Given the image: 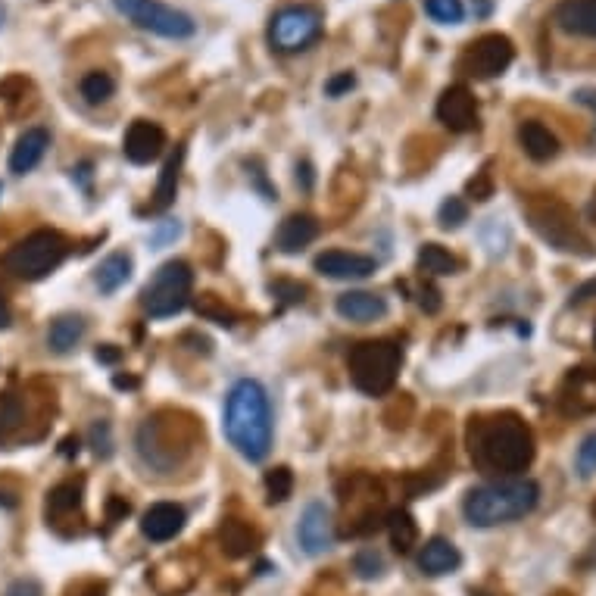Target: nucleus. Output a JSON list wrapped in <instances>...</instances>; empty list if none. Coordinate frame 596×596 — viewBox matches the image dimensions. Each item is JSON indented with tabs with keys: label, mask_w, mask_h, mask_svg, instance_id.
Listing matches in <instances>:
<instances>
[{
	"label": "nucleus",
	"mask_w": 596,
	"mask_h": 596,
	"mask_svg": "<svg viewBox=\"0 0 596 596\" xmlns=\"http://www.w3.org/2000/svg\"><path fill=\"white\" fill-rule=\"evenodd\" d=\"M297 540L306 556H322L331 550L334 543V522H331V509L325 503H306L300 522H297Z\"/></svg>",
	"instance_id": "12"
},
{
	"label": "nucleus",
	"mask_w": 596,
	"mask_h": 596,
	"mask_svg": "<svg viewBox=\"0 0 596 596\" xmlns=\"http://www.w3.org/2000/svg\"><path fill=\"white\" fill-rule=\"evenodd\" d=\"M322 32H325L322 10L309 7V4L281 7L269 19V44H272L275 54H281V57L303 54V50H309L322 38Z\"/></svg>",
	"instance_id": "9"
},
{
	"label": "nucleus",
	"mask_w": 596,
	"mask_h": 596,
	"mask_svg": "<svg viewBox=\"0 0 596 596\" xmlns=\"http://www.w3.org/2000/svg\"><path fill=\"white\" fill-rule=\"evenodd\" d=\"M72 178H79V181H82V188L88 191V188H91V163L75 166V169H72Z\"/></svg>",
	"instance_id": "50"
},
{
	"label": "nucleus",
	"mask_w": 596,
	"mask_h": 596,
	"mask_svg": "<svg viewBox=\"0 0 596 596\" xmlns=\"http://www.w3.org/2000/svg\"><path fill=\"white\" fill-rule=\"evenodd\" d=\"M403 366V350L397 341H359L347 353V372L356 391L366 397H384L397 384Z\"/></svg>",
	"instance_id": "5"
},
{
	"label": "nucleus",
	"mask_w": 596,
	"mask_h": 596,
	"mask_svg": "<svg viewBox=\"0 0 596 596\" xmlns=\"http://www.w3.org/2000/svg\"><path fill=\"white\" fill-rule=\"evenodd\" d=\"M63 453H66V456L79 453V437H66V440H63Z\"/></svg>",
	"instance_id": "55"
},
{
	"label": "nucleus",
	"mask_w": 596,
	"mask_h": 596,
	"mask_svg": "<svg viewBox=\"0 0 596 596\" xmlns=\"http://www.w3.org/2000/svg\"><path fill=\"white\" fill-rule=\"evenodd\" d=\"M356 88V75L353 72H338V75H331V79L325 82V94L328 97H344Z\"/></svg>",
	"instance_id": "42"
},
{
	"label": "nucleus",
	"mask_w": 596,
	"mask_h": 596,
	"mask_svg": "<svg viewBox=\"0 0 596 596\" xmlns=\"http://www.w3.org/2000/svg\"><path fill=\"white\" fill-rule=\"evenodd\" d=\"M578 475L581 478H590V475H596V434H590V437H584V444L578 447Z\"/></svg>",
	"instance_id": "40"
},
{
	"label": "nucleus",
	"mask_w": 596,
	"mask_h": 596,
	"mask_svg": "<svg viewBox=\"0 0 596 596\" xmlns=\"http://www.w3.org/2000/svg\"><path fill=\"white\" fill-rule=\"evenodd\" d=\"M590 294H596V281H590V284H584V288H578V291L572 294V303H581V300H587Z\"/></svg>",
	"instance_id": "53"
},
{
	"label": "nucleus",
	"mask_w": 596,
	"mask_h": 596,
	"mask_svg": "<svg viewBox=\"0 0 596 596\" xmlns=\"http://www.w3.org/2000/svg\"><path fill=\"white\" fill-rule=\"evenodd\" d=\"M419 306L425 309V313H437V309H440V291L434 288V284H422V291H419Z\"/></svg>",
	"instance_id": "45"
},
{
	"label": "nucleus",
	"mask_w": 596,
	"mask_h": 596,
	"mask_svg": "<svg viewBox=\"0 0 596 596\" xmlns=\"http://www.w3.org/2000/svg\"><path fill=\"white\" fill-rule=\"evenodd\" d=\"M225 437L247 462H263L272 450V403L256 378H241L225 400Z\"/></svg>",
	"instance_id": "2"
},
{
	"label": "nucleus",
	"mask_w": 596,
	"mask_h": 596,
	"mask_svg": "<svg viewBox=\"0 0 596 596\" xmlns=\"http://www.w3.org/2000/svg\"><path fill=\"white\" fill-rule=\"evenodd\" d=\"M113 384L119 387V391H135V387H138V378H132V375H116V378H113Z\"/></svg>",
	"instance_id": "51"
},
{
	"label": "nucleus",
	"mask_w": 596,
	"mask_h": 596,
	"mask_svg": "<svg viewBox=\"0 0 596 596\" xmlns=\"http://www.w3.org/2000/svg\"><path fill=\"white\" fill-rule=\"evenodd\" d=\"M166 147V132L150 119H135L128 125V132L122 138V153L128 163L135 166H147L153 160H160V153Z\"/></svg>",
	"instance_id": "13"
},
{
	"label": "nucleus",
	"mask_w": 596,
	"mask_h": 596,
	"mask_svg": "<svg viewBox=\"0 0 596 596\" xmlns=\"http://www.w3.org/2000/svg\"><path fill=\"white\" fill-rule=\"evenodd\" d=\"M269 291H272V297H278L281 303H288V306H297V303H303V300H306V284H300V281H288V278L272 281V284H269Z\"/></svg>",
	"instance_id": "38"
},
{
	"label": "nucleus",
	"mask_w": 596,
	"mask_h": 596,
	"mask_svg": "<svg viewBox=\"0 0 596 596\" xmlns=\"http://www.w3.org/2000/svg\"><path fill=\"white\" fill-rule=\"evenodd\" d=\"M575 100H578V103H587V107H593V110H596V91H593V88H581V91H575Z\"/></svg>",
	"instance_id": "52"
},
{
	"label": "nucleus",
	"mask_w": 596,
	"mask_h": 596,
	"mask_svg": "<svg viewBox=\"0 0 596 596\" xmlns=\"http://www.w3.org/2000/svg\"><path fill=\"white\" fill-rule=\"evenodd\" d=\"M82 509V481H63L47 494V522L60 525L63 518Z\"/></svg>",
	"instance_id": "25"
},
{
	"label": "nucleus",
	"mask_w": 596,
	"mask_h": 596,
	"mask_svg": "<svg viewBox=\"0 0 596 596\" xmlns=\"http://www.w3.org/2000/svg\"><path fill=\"white\" fill-rule=\"evenodd\" d=\"M319 238V222L313 216H306V213H294L288 216L278 231H275V247L281 253H300L306 244H313Z\"/></svg>",
	"instance_id": "21"
},
{
	"label": "nucleus",
	"mask_w": 596,
	"mask_h": 596,
	"mask_svg": "<svg viewBox=\"0 0 596 596\" xmlns=\"http://www.w3.org/2000/svg\"><path fill=\"white\" fill-rule=\"evenodd\" d=\"M10 322H13V313H10V306L4 303V297H0V331L10 328Z\"/></svg>",
	"instance_id": "54"
},
{
	"label": "nucleus",
	"mask_w": 596,
	"mask_h": 596,
	"mask_svg": "<svg viewBox=\"0 0 596 596\" xmlns=\"http://www.w3.org/2000/svg\"><path fill=\"white\" fill-rule=\"evenodd\" d=\"M4 22H7V7L0 4V29H4Z\"/></svg>",
	"instance_id": "56"
},
{
	"label": "nucleus",
	"mask_w": 596,
	"mask_h": 596,
	"mask_svg": "<svg viewBox=\"0 0 596 596\" xmlns=\"http://www.w3.org/2000/svg\"><path fill=\"white\" fill-rule=\"evenodd\" d=\"M419 572L428 575V578H444V575H453L456 568L462 565V556L459 550L453 547V540L447 537H431L425 547L419 550Z\"/></svg>",
	"instance_id": "18"
},
{
	"label": "nucleus",
	"mask_w": 596,
	"mask_h": 596,
	"mask_svg": "<svg viewBox=\"0 0 596 596\" xmlns=\"http://www.w3.org/2000/svg\"><path fill=\"white\" fill-rule=\"evenodd\" d=\"M66 596H107V584L103 581H79L66 590Z\"/></svg>",
	"instance_id": "44"
},
{
	"label": "nucleus",
	"mask_w": 596,
	"mask_h": 596,
	"mask_svg": "<svg viewBox=\"0 0 596 596\" xmlns=\"http://www.w3.org/2000/svg\"><path fill=\"white\" fill-rule=\"evenodd\" d=\"M194 309H197V316L200 319H206V322H216V325H222V328H231L238 322V316H235V309H231L222 297H216V294H200L197 297V303H194Z\"/></svg>",
	"instance_id": "30"
},
{
	"label": "nucleus",
	"mask_w": 596,
	"mask_h": 596,
	"mask_svg": "<svg viewBox=\"0 0 596 596\" xmlns=\"http://www.w3.org/2000/svg\"><path fill=\"white\" fill-rule=\"evenodd\" d=\"M66 253H69V241L60 231L41 228V231H32L29 238H22L19 244H13L7 256L0 259V269L19 281H41L54 269H60Z\"/></svg>",
	"instance_id": "7"
},
{
	"label": "nucleus",
	"mask_w": 596,
	"mask_h": 596,
	"mask_svg": "<svg viewBox=\"0 0 596 596\" xmlns=\"http://www.w3.org/2000/svg\"><path fill=\"white\" fill-rule=\"evenodd\" d=\"M178 235H181V225H178V219L157 222V228L150 231V247H153V250H163V247H169V244H172Z\"/></svg>",
	"instance_id": "39"
},
{
	"label": "nucleus",
	"mask_w": 596,
	"mask_h": 596,
	"mask_svg": "<svg viewBox=\"0 0 596 596\" xmlns=\"http://www.w3.org/2000/svg\"><path fill=\"white\" fill-rule=\"evenodd\" d=\"M540 503V487L531 478H497L472 487L462 500V512L475 528L512 525L525 518Z\"/></svg>",
	"instance_id": "3"
},
{
	"label": "nucleus",
	"mask_w": 596,
	"mask_h": 596,
	"mask_svg": "<svg viewBox=\"0 0 596 596\" xmlns=\"http://www.w3.org/2000/svg\"><path fill=\"white\" fill-rule=\"evenodd\" d=\"M313 181H316L313 166H309L306 160H303V163H297V185H300L303 191H313Z\"/></svg>",
	"instance_id": "47"
},
{
	"label": "nucleus",
	"mask_w": 596,
	"mask_h": 596,
	"mask_svg": "<svg viewBox=\"0 0 596 596\" xmlns=\"http://www.w3.org/2000/svg\"><path fill=\"white\" fill-rule=\"evenodd\" d=\"M50 147V132L41 125H32V128H25V132L16 138L13 144V153H10V172L16 175H25V172H32L41 160H44V153Z\"/></svg>",
	"instance_id": "17"
},
{
	"label": "nucleus",
	"mask_w": 596,
	"mask_h": 596,
	"mask_svg": "<svg viewBox=\"0 0 596 596\" xmlns=\"http://www.w3.org/2000/svg\"><path fill=\"white\" fill-rule=\"evenodd\" d=\"M387 534H391V547L400 556L412 553V547L419 543V525H416V518H412L406 509L387 512Z\"/></svg>",
	"instance_id": "28"
},
{
	"label": "nucleus",
	"mask_w": 596,
	"mask_h": 596,
	"mask_svg": "<svg viewBox=\"0 0 596 596\" xmlns=\"http://www.w3.org/2000/svg\"><path fill=\"white\" fill-rule=\"evenodd\" d=\"M353 572H356L362 581L381 578V572H384V559H381L375 550H359V553L353 556Z\"/></svg>",
	"instance_id": "37"
},
{
	"label": "nucleus",
	"mask_w": 596,
	"mask_h": 596,
	"mask_svg": "<svg viewBox=\"0 0 596 596\" xmlns=\"http://www.w3.org/2000/svg\"><path fill=\"white\" fill-rule=\"evenodd\" d=\"M79 91H82V97L88 100V103H107L113 94H116V79L110 72H100V69H94V72H88L85 79H82V85H79Z\"/></svg>",
	"instance_id": "32"
},
{
	"label": "nucleus",
	"mask_w": 596,
	"mask_h": 596,
	"mask_svg": "<svg viewBox=\"0 0 596 596\" xmlns=\"http://www.w3.org/2000/svg\"><path fill=\"white\" fill-rule=\"evenodd\" d=\"M425 16L440 22V25H459L465 16L462 0H425Z\"/></svg>",
	"instance_id": "34"
},
{
	"label": "nucleus",
	"mask_w": 596,
	"mask_h": 596,
	"mask_svg": "<svg viewBox=\"0 0 596 596\" xmlns=\"http://www.w3.org/2000/svg\"><path fill=\"white\" fill-rule=\"evenodd\" d=\"M437 119L444 122L450 132H472L478 128V100L465 85H450L437 97Z\"/></svg>",
	"instance_id": "14"
},
{
	"label": "nucleus",
	"mask_w": 596,
	"mask_h": 596,
	"mask_svg": "<svg viewBox=\"0 0 596 596\" xmlns=\"http://www.w3.org/2000/svg\"><path fill=\"white\" fill-rule=\"evenodd\" d=\"M219 547L231 559H244L259 547V531L241 518H225L219 525Z\"/></svg>",
	"instance_id": "23"
},
{
	"label": "nucleus",
	"mask_w": 596,
	"mask_h": 596,
	"mask_svg": "<svg viewBox=\"0 0 596 596\" xmlns=\"http://www.w3.org/2000/svg\"><path fill=\"white\" fill-rule=\"evenodd\" d=\"M25 419V403L16 394H0V444L10 440Z\"/></svg>",
	"instance_id": "31"
},
{
	"label": "nucleus",
	"mask_w": 596,
	"mask_h": 596,
	"mask_svg": "<svg viewBox=\"0 0 596 596\" xmlns=\"http://www.w3.org/2000/svg\"><path fill=\"white\" fill-rule=\"evenodd\" d=\"M191 288H194V272L185 259H169L163 263L153 278L144 284L141 291V306L144 313L153 319H169L175 313L188 306L191 300Z\"/></svg>",
	"instance_id": "8"
},
{
	"label": "nucleus",
	"mask_w": 596,
	"mask_h": 596,
	"mask_svg": "<svg viewBox=\"0 0 596 596\" xmlns=\"http://www.w3.org/2000/svg\"><path fill=\"white\" fill-rule=\"evenodd\" d=\"M316 272L334 281H362L375 275V259L362 253H347V250H325L316 256Z\"/></svg>",
	"instance_id": "15"
},
{
	"label": "nucleus",
	"mask_w": 596,
	"mask_h": 596,
	"mask_svg": "<svg viewBox=\"0 0 596 596\" xmlns=\"http://www.w3.org/2000/svg\"><path fill=\"white\" fill-rule=\"evenodd\" d=\"M465 444L481 472L515 475L534 462V434L518 412L475 416L465 431Z\"/></svg>",
	"instance_id": "1"
},
{
	"label": "nucleus",
	"mask_w": 596,
	"mask_h": 596,
	"mask_svg": "<svg viewBox=\"0 0 596 596\" xmlns=\"http://www.w3.org/2000/svg\"><path fill=\"white\" fill-rule=\"evenodd\" d=\"M4 596H44L41 593V584L38 581H32V578H19V581H13L10 587H7V593Z\"/></svg>",
	"instance_id": "43"
},
{
	"label": "nucleus",
	"mask_w": 596,
	"mask_h": 596,
	"mask_svg": "<svg viewBox=\"0 0 596 596\" xmlns=\"http://www.w3.org/2000/svg\"><path fill=\"white\" fill-rule=\"evenodd\" d=\"M553 19L565 35L596 38V0H562Z\"/></svg>",
	"instance_id": "19"
},
{
	"label": "nucleus",
	"mask_w": 596,
	"mask_h": 596,
	"mask_svg": "<svg viewBox=\"0 0 596 596\" xmlns=\"http://www.w3.org/2000/svg\"><path fill=\"white\" fill-rule=\"evenodd\" d=\"M185 522H188V515L178 503H153L141 518V534L153 543H166L175 534H181Z\"/></svg>",
	"instance_id": "16"
},
{
	"label": "nucleus",
	"mask_w": 596,
	"mask_h": 596,
	"mask_svg": "<svg viewBox=\"0 0 596 596\" xmlns=\"http://www.w3.org/2000/svg\"><path fill=\"white\" fill-rule=\"evenodd\" d=\"M334 309H338L341 319L366 325V322H375V319L387 316V300L372 294V291H347V294L338 297Z\"/></svg>",
	"instance_id": "20"
},
{
	"label": "nucleus",
	"mask_w": 596,
	"mask_h": 596,
	"mask_svg": "<svg viewBox=\"0 0 596 596\" xmlns=\"http://www.w3.org/2000/svg\"><path fill=\"white\" fill-rule=\"evenodd\" d=\"M181 412L163 409L157 416H150L141 428H138V456L147 469H157V472H172L175 465H181L191 450L197 447V434L200 425L194 416H185V422H178Z\"/></svg>",
	"instance_id": "4"
},
{
	"label": "nucleus",
	"mask_w": 596,
	"mask_h": 596,
	"mask_svg": "<svg viewBox=\"0 0 596 596\" xmlns=\"http://www.w3.org/2000/svg\"><path fill=\"white\" fill-rule=\"evenodd\" d=\"M113 10L132 25H138V29L169 41H185L197 35L194 16L163 4V0H113Z\"/></svg>",
	"instance_id": "10"
},
{
	"label": "nucleus",
	"mask_w": 596,
	"mask_h": 596,
	"mask_svg": "<svg viewBox=\"0 0 596 596\" xmlns=\"http://www.w3.org/2000/svg\"><path fill=\"white\" fill-rule=\"evenodd\" d=\"M518 141H522L525 153H528L534 163H547V160H553L556 153H559L556 135L543 122H534V119L518 125Z\"/></svg>",
	"instance_id": "24"
},
{
	"label": "nucleus",
	"mask_w": 596,
	"mask_h": 596,
	"mask_svg": "<svg viewBox=\"0 0 596 596\" xmlns=\"http://www.w3.org/2000/svg\"><path fill=\"white\" fill-rule=\"evenodd\" d=\"M525 216H528V225L553 250L568 253V256H581V259H590L596 253L590 238L581 231L575 213L568 210V203H562L556 197H534L525 206Z\"/></svg>",
	"instance_id": "6"
},
{
	"label": "nucleus",
	"mask_w": 596,
	"mask_h": 596,
	"mask_svg": "<svg viewBox=\"0 0 596 596\" xmlns=\"http://www.w3.org/2000/svg\"><path fill=\"white\" fill-rule=\"evenodd\" d=\"M556 596H568V593H556Z\"/></svg>",
	"instance_id": "58"
},
{
	"label": "nucleus",
	"mask_w": 596,
	"mask_h": 596,
	"mask_svg": "<svg viewBox=\"0 0 596 596\" xmlns=\"http://www.w3.org/2000/svg\"><path fill=\"white\" fill-rule=\"evenodd\" d=\"M465 219H469V203H465L462 197H447L444 203H440L437 222L444 228H459Z\"/></svg>",
	"instance_id": "36"
},
{
	"label": "nucleus",
	"mask_w": 596,
	"mask_h": 596,
	"mask_svg": "<svg viewBox=\"0 0 596 596\" xmlns=\"http://www.w3.org/2000/svg\"><path fill=\"white\" fill-rule=\"evenodd\" d=\"M0 194H4V185H0Z\"/></svg>",
	"instance_id": "57"
},
{
	"label": "nucleus",
	"mask_w": 596,
	"mask_h": 596,
	"mask_svg": "<svg viewBox=\"0 0 596 596\" xmlns=\"http://www.w3.org/2000/svg\"><path fill=\"white\" fill-rule=\"evenodd\" d=\"M294 494V472L288 465H278V469H269L266 472V500L275 506V503H284Z\"/></svg>",
	"instance_id": "33"
},
{
	"label": "nucleus",
	"mask_w": 596,
	"mask_h": 596,
	"mask_svg": "<svg viewBox=\"0 0 596 596\" xmlns=\"http://www.w3.org/2000/svg\"><path fill=\"white\" fill-rule=\"evenodd\" d=\"M247 166H253V172H250V175H253V181H256V188L266 194V200H275L278 194H275V188H269V185H266V172L259 169L256 163H247Z\"/></svg>",
	"instance_id": "48"
},
{
	"label": "nucleus",
	"mask_w": 596,
	"mask_h": 596,
	"mask_svg": "<svg viewBox=\"0 0 596 596\" xmlns=\"http://www.w3.org/2000/svg\"><path fill=\"white\" fill-rule=\"evenodd\" d=\"M94 359L103 362V366H116V362L122 359V350H119L116 344H100V347L94 350Z\"/></svg>",
	"instance_id": "46"
},
{
	"label": "nucleus",
	"mask_w": 596,
	"mask_h": 596,
	"mask_svg": "<svg viewBox=\"0 0 596 596\" xmlns=\"http://www.w3.org/2000/svg\"><path fill=\"white\" fill-rule=\"evenodd\" d=\"M419 269L428 272V275H456L459 272V259L440 244H425L419 250Z\"/></svg>",
	"instance_id": "29"
},
{
	"label": "nucleus",
	"mask_w": 596,
	"mask_h": 596,
	"mask_svg": "<svg viewBox=\"0 0 596 596\" xmlns=\"http://www.w3.org/2000/svg\"><path fill=\"white\" fill-rule=\"evenodd\" d=\"M128 278H132V256L122 250L110 253L94 272V284L100 294H116Z\"/></svg>",
	"instance_id": "26"
},
{
	"label": "nucleus",
	"mask_w": 596,
	"mask_h": 596,
	"mask_svg": "<svg viewBox=\"0 0 596 596\" xmlns=\"http://www.w3.org/2000/svg\"><path fill=\"white\" fill-rule=\"evenodd\" d=\"M465 191H469V197H475V200H487L490 194H494V178H490V169L484 166L469 185H465Z\"/></svg>",
	"instance_id": "41"
},
{
	"label": "nucleus",
	"mask_w": 596,
	"mask_h": 596,
	"mask_svg": "<svg viewBox=\"0 0 596 596\" xmlns=\"http://www.w3.org/2000/svg\"><path fill=\"white\" fill-rule=\"evenodd\" d=\"M515 60V44L512 38L500 35V32H487L481 35L478 41H472L469 47L462 50L459 57V69L465 75H472L478 82H487V79H497L503 75Z\"/></svg>",
	"instance_id": "11"
},
{
	"label": "nucleus",
	"mask_w": 596,
	"mask_h": 596,
	"mask_svg": "<svg viewBox=\"0 0 596 596\" xmlns=\"http://www.w3.org/2000/svg\"><path fill=\"white\" fill-rule=\"evenodd\" d=\"M593 341H596V331H593Z\"/></svg>",
	"instance_id": "59"
},
{
	"label": "nucleus",
	"mask_w": 596,
	"mask_h": 596,
	"mask_svg": "<svg viewBox=\"0 0 596 596\" xmlns=\"http://www.w3.org/2000/svg\"><path fill=\"white\" fill-rule=\"evenodd\" d=\"M181 166H185V144H178L175 153L166 160L163 172H160V185H157V194H153V203L150 210L153 213H163L172 206L175 194H178V178H181Z\"/></svg>",
	"instance_id": "27"
},
{
	"label": "nucleus",
	"mask_w": 596,
	"mask_h": 596,
	"mask_svg": "<svg viewBox=\"0 0 596 596\" xmlns=\"http://www.w3.org/2000/svg\"><path fill=\"white\" fill-rule=\"evenodd\" d=\"M128 509H132V506H128L122 497H113V500H110V525H116L119 518H125V515H128Z\"/></svg>",
	"instance_id": "49"
},
{
	"label": "nucleus",
	"mask_w": 596,
	"mask_h": 596,
	"mask_svg": "<svg viewBox=\"0 0 596 596\" xmlns=\"http://www.w3.org/2000/svg\"><path fill=\"white\" fill-rule=\"evenodd\" d=\"M88 440H91V450H94L97 459H110V456H113V447H116V444H113V428H110L107 419H97V422L91 425Z\"/></svg>",
	"instance_id": "35"
},
{
	"label": "nucleus",
	"mask_w": 596,
	"mask_h": 596,
	"mask_svg": "<svg viewBox=\"0 0 596 596\" xmlns=\"http://www.w3.org/2000/svg\"><path fill=\"white\" fill-rule=\"evenodd\" d=\"M85 334H88V322L82 316L63 313L47 328V350L57 353V356H66V353H72L75 347L85 341Z\"/></svg>",
	"instance_id": "22"
}]
</instances>
